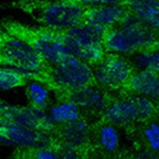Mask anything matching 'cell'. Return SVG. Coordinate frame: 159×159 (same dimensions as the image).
I'll return each instance as SVG.
<instances>
[{"instance_id":"30bf717a","label":"cell","mask_w":159,"mask_h":159,"mask_svg":"<svg viewBox=\"0 0 159 159\" xmlns=\"http://www.w3.org/2000/svg\"><path fill=\"white\" fill-rule=\"evenodd\" d=\"M0 144L18 147L52 148L60 150L55 138L19 125L0 116Z\"/></svg>"},{"instance_id":"d6986e66","label":"cell","mask_w":159,"mask_h":159,"mask_svg":"<svg viewBox=\"0 0 159 159\" xmlns=\"http://www.w3.org/2000/svg\"><path fill=\"white\" fill-rule=\"evenodd\" d=\"M29 81L23 73L13 68L0 66V91L25 87Z\"/></svg>"},{"instance_id":"2e32d148","label":"cell","mask_w":159,"mask_h":159,"mask_svg":"<svg viewBox=\"0 0 159 159\" xmlns=\"http://www.w3.org/2000/svg\"><path fill=\"white\" fill-rule=\"evenodd\" d=\"M48 112L57 125L72 122L84 117L79 107L71 100L57 101V103L50 107Z\"/></svg>"},{"instance_id":"4fadbf2b","label":"cell","mask_w":159,"mask_h":159,"mask_svg":"<svg viewBox=\"0 0 159 159\" xmlns=\"http://www.w3.org/2000/svg\"><path fill=\"white\" fill-rule=\"evenodd\" d=\"M123 93L141 95L159 102V73L135 70Z\"/></svg>"},{"instance_id":"ac0fdd59","label":"cell","mask_w":159,"mask_h":159,"mask_svg":"<svg viewBox=\"0 0 159 159\" xmlns=\"http://www.w3.org/2000/svg\"><path fill=\"white\" fill-rule=\"evenodd\" d=\"M12 158L22 159H54L61 158V150L52 148L18 147L12 152Z\"/></svg>"},{"instance_id":"44dd1931","label":"cell","mask_w":159,"mask_h":159,"mask_svg":"<svg viewBox=\"0 0 159 159\" xmlns=\"http://www.w3.org/2000/svg\"><path fill=\"white\" fill-rule=\"evenodd\" d=\"M134 67L136 70H148L159 73V51L155 50L144 51L130 56Z\"/></svg>"},{"instance_id":"3957f363","label":"cell","mask_w":159,"mask_h":159,"mask_svg":"<svg viewBox=\"0 0 159 159\" xmlns=\"http://www.w3.org/2000/svg\"><path fill=\"white\" fill-rule=\"evenodd\" d=\"M159 37V33L133 12L116 26L110 27L104 39L107 52L133 56L148 50Z\"/></svg>"},{"instance_id":"5bb4252c","label":"cell","mask_w":159,"mask_h":159,"mask_svg":"<svg viewBox=\"0 0 159 159\" xmlns=\"http://www.w3.org/2000/svg\"><path fill=\"white\" fill-rule=\"evenodd\" d=\"M117 127L108 124H93L92 145L94 152L105 155L115 154L119 148L120 135Z\"/></svg>"},{"instance_id":"52a82bcc","label":"cell","mask_w":159,"mask_h":159,"mask_svg":"<svg viewBox=\"0 0 159 159\" xmlns=\"http://www.w3.org/2000/svg\"><path fill=\"white\" fill-rule=\"evenodd\" d=\"M93 69L99 87L119 93H122L136 70L127 56L113 52H107Z\"/></svg>"},{"instance_id":"6da1fadb","label":"cell","mask_w":159,"mask_h":159,"mask_svg":"<svg viewBox=\"0 0 159 159\" xmlns=\"http://www.w3.org/2000/svg\"><path fill=\"white\" fill-rule=\"evenodd\" d=\"M0 53L4 67L13 68L28 78L44 85L54 96L61 89L54 76V65L42 54L0 26Z\"/></svg>"},{"instance_id":"ba28073f","label":"cell","mask_w":159,"mask_h":159,"mask_svg":"<svg viewBox=\"0 0 159 159\" xmlns=\"http://www.w3.org/2000/svg\"><path fill=\"white\" fill-rule=\"evenodd\" d=\"M54 76L61 91L99 86L93 67L72 54H69L65 60L54 65Z\"/></svg>"},{"instance_id":"7c38bea8","label":"cell","mask_w":159,"mask_h":159,"mask_svg":"<svg viewBox=\"0 0 159 159\" xmlns=\"http://www.w3.org/2000/svg\"><path fill=\"white\" fill-rule=\"evenodd\" d=\"M131 12L124 4H107L88 6L85 13V24L113 27L122 23Z\"/></svg>"},{"instance_id":"5b68a950","label":"cell","mask_w":159,"mask_h":159,"mask_svg":"<svg viewBox=\"0 0 159 159\" xmlns=\"http://www.w3.org/2000/svg\"><path fill=\"white\" fill-rule=\"evenodd\" d=\"M158 102L145 96L120 93L99 116L97 124L130 128L153 120L159 111Z\"/></svg>"},{"instance_id":"9c48e42d","label":"cell","mask_w":159,"mask_h":159,"mask_svg":"<svg viewBox=\"0 0 159 159\" xmlns=\"http://www.w3.org/2000/svg\"><path fill=\"white\" fill-rule=\"evenodd\" d=\"M0 116L19 125L54 137L58 125L48 111H40L32 107L14 105L0 99Z\"/></svg>"},{"instance_id":"8fae6325","label":"cell","mask_w":159,"mask_h":159,"mask_svg":"<svg viewBox=\"0 0 159 159\" xmlns=\"http://www.w3.org/2000/svg\"><path fill=\"white\" fill-rule=\"evenodd\" d=\"M113 92L99 86L87 87L73 91H61L55 96L57 101L71 100L79 107L82 116H96L97 119L105 109L117 97Z\"/></svg>"},{"instance_id":"603a6c76","label":"cell","mask_w":159,"mask_h":159,"mask_svg":"<svg viewBox=\"0 0 159 159\" xmlns=\"http://www.w3.org/2000/svg\"><path fill=\"white\" fill-rule=\"evenodd\" d=\"M151 50H155V51H159V37H158V39L156 40V41L155 42V43H154V44L152 45V46L151 47V48H149L148 50H147V51H151Z\"/></svg>"},{"instance_id":"7a4b0ae2","label":"cell","mask_w":159,"mask_h":159,"mask_svg":"<svg viewBox=\"0 0 159 159\" xmlns=\"http://www.w3.org/2000/svg\"><path fill=\"white\" fill-rule=\"evenodd\" d=\"M12 6L27 14L40 26L57 29L83 24L88 6L58 0H17Z\"/></svg>"},{"instance_id":"cb8c5ba5","label":"cell","mask_w":159,"mask_h":159,"mask_svg":"<svg viewBox=\"0 0 159 159\" xmlns=\"http://www.w3.org/2000/svg\"><path fill=\"white\" fill-rule=\"evenodd\" d=\"M0 66L4 67V61H3V57L2 56L1 53H0Z\"/></svg>"},{"instance_id":"8992f818","label":"cell","mask_w":159,"mask_h":159,"mask_svg":"<svg viewBox=\"0 0 159 159\" xmlns=\"http://www.w3.org/2000/svg\"><path fill=\"white\" fill-rule=\"evenodd\" d=\"M0 26L27 43L52 65L59 64L69 55L51 27L31 26L12 20H1Z\"/></svg>"},{"instance_id":"9a60e30c","label":"cell","mask_w":159,"mask_h":159,"mask_svg":"<svg viewBox=\"0 0 159 159\" xmlns=\"http://www.w3.org/2000/svg\"><path fill=\"white\" fill-rule=\"evenodd\" d=\"M123 4L159 33V0H126Z\"/></svg>"},{"instance_id":"ffe728a7","label":"cell","mask_w":159,"mask_h":159,"mask_svg":"<svg viewBox=\"0 0 159 159\" xmlns=\"http://www.w3.org/2000/svg\"><path fill=\"white\" fill-rule=\"evenodd\" d=\"M153 120L141 124L140 134L148 153L157 154L159 153V123Z\"/></svg>"},{"instance_id":"277c9868","label":"cell","mask_w":159,"mask_h":159,"mask_svg":"<svg viewBox=\"0 0 159 159\" xmlns=\"http://www.w3.org/2000/svg\"><path fill=\"white\" fill-rule=\"evenodd\" d=\"M109 28L83 23L67 29H52L68 54L94 67L107 54L104 39Z\"/></svg>"},{"instance_id":"7402d4cb","label":"cell","mask_w":159,"mask_h":159,"mask_svg":"<svg viewBox=\"0 0 159 159\" xmlns=\"http://www.w3.org/2000/svg\"><path fill=\"white\" fill-rule=\"evenodd\" d=\"M58 1L70 2L79 3V4L86 5V6H96L99 5V0H58Z\"/></svg>"},{"instance_id":"e0dca14e","label":"cell","mask_w":159,"mask_h":159,"mask_svg":"<svg viewBox=\"0 0 159 159\" xmlns=\"http://www.w3.org/2000/svg\"><path fill=\"white\" fill-rule=\"evenodd\" d=\"M25 87L28 106L40 111H48L51 91L44 85L34 80H30Z\"/></svg>"}]
</instances>
